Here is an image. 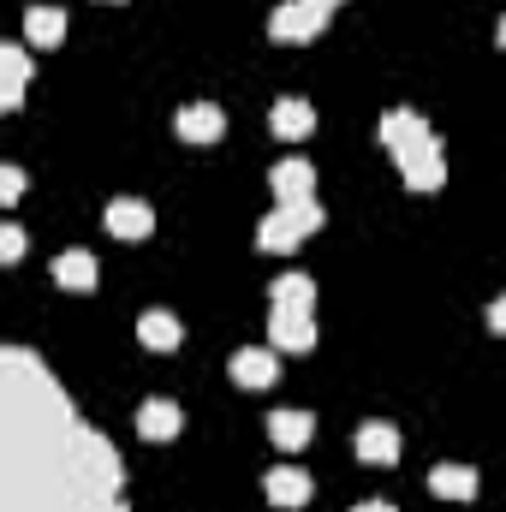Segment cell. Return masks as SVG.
<instances>
[{
  "label": "cell",
  "instance_id": "cell-14",
  "mask_svg": "<svg viewBox=\"0 0 506 512\" xmlns=\"http://www.w3.org/2000/svg\"><path fill=\"white\" fill-rule=\"evenodd\" d=\"M54 280H60L66 292H96L102 268H96V256H90V251H66L60 262H54Z\"/></svg>",
  "mask_w": 506,
  "mask_h": 512
},
{
  "label": "cell",
  "instance_id": "cell-8",
  "mask_svg": "<svg viewBox=\"0 0 506 512\" xmlns=\"http://www.w3.org/2000/svg\"><path fill=\"white\" fill-rule=\"evenodd\" d=\"M268 185H274L280 203H304V197H316V167L310 161H274Z\"/></svg>",
  "mask_w": 506,
  "mask_h": 512
},
{
  "label": "cell",
  "instance_id": "cell-13",
  "mask_svg": "<svg viewBox=\"0 0 506 512\" xmlns=\"http://www.w3.org/2000/svg\"><path fill=\"white\" fill-rule=\"evenodd\" d=\"M268 126L280 131V137H310V131H316V108H310L304 96H280L274 114H268Z\"/></svg>",
  "mask_w": 506,
  "mask_h": 512
},
{
  "label": "cell",
  "instance_id": "cell-25",
  "mask_svg": "<svg viewBox=\"0 0 506 512\" xmlns=\"http://www.w3.org/2000/svg\"><path fill=\"white\" fill-rule=\"evenodd\" d=\"M304 6H316V12H328V18H334V6H340V0H304Z\"/></svg>",
  "mask_w": 506,
  "mask_h": 512
},
{
  "label": "cell",
  "instance_id": "cell-3",
  "mask_svg": "<svg viewBox=\"0 0 506 512\" xmlns=\"http://www.w3.org/2000/svg\"><path fill=\"white\" fill-rule=\"evenodd\" d=\"M322 24H328V12H316V6H304V0H292V6H274L268 36H274V42H316V36H322Z\"/></svg>",
  "mask_w": 506,
  "mask_h": 512
},
{
  "label": "cell",
  "instance_id": "cell-11",
  "mask_svg": "<svg viewBox=\"0 0 506 512\" xmlns=\"http://www.w3.org/2000/svg\"><path fill=\"white\" fill-rule=\"evenodd\" d=\"M179 423H185V417H179L173 399H143V411H137V435H143V441H173Z\"/></svg>",
  "mask_w": 506,
  "mask_h": 512
},
{
  "label": "cell",
  "instance_id": "cell-19",
  "mask_svg": "<svg viewBox=\"0 0 506 512\" xmlns=\"http://www.w3.org/2000/svg\"><path fill=\"white\" fill-rule=\"evenodd\" d=\"M137 340H143L149 352H173V346H179V316H167V310H149V316L137 322Z\"/></svg>",
  "mask_w": 506,
  "mask_h": 512
},
{
  "label": "cell",
  "instance_id": "cell-1",
  "mask_svg": "<svg viewBox=\"0 0 506 512\" xmlns=\"http://www.w3.org/2000/svg\"><path fill=\"white\" fill-rule=\"evenodd\" d=\"M322 227V209H316V197H304V203H280L262 227H256V245L262 251H292L298 239H310Z\"/></svg>",
  "mask_w": 506,
  "mask_h": 512
},
{
  "label": "cell",
  "instance_id": "cell-7",
  "mask_svg": "<svg viewBox=\"0 0 506 512\" xmlns=\"http://www.w3.org/2000/svg\"><path fill=\"white\" fill-rule=\"evenodd\" d=\"M233 382L239 387H268L280 376V358H274V346H245V352H233Z\"/></svg>",
  "mask_w": 506,
  "mask_h": 512
},
{
  "label": "cell",
  "instance_id": "cell-18",
  "mask_svg": "<svg viewBox=\"0 0 506 512\" xmlns=\"http://www.w3.org/2000/svg\"><path fill=\"white\" fill-rule=\"evenodd\" d=\"M24 36H30L36 48H54V42L66 36V12H60V6H30V12H24Z\"/></svg>",
  "mask_w": 506,
  "mask_h": 512
},
{
  "label": "cell",
  "instance_id": "cell-23",
  "mask_svg": "<svg viewBox=\"0 0 506 512\" xmlns=\"http://www.w3.org/2000/svg\"><path fill=\"white\" fill-rule=\"evenodd\" d=\"M489 328H495V334H506V292L489 304Z\"/></svg>",
  "mask_w": 506,
  "mask_h": 512
},
{
  "label": "cell",
  "instance_id": "cell-10",
  "mask_svg": "<svg viewBox=\"0 0 506 512\" xmlns=\"http://www.w3.org/2000/svg\"><path fill=\"white\" fill-rule=\"evenodd\" d=\"M173 126H179L185 143H215V137L227 131V114H221L215 102H191V108H179V120H173Z\"/></svg>",
  "mask_w": 506,
  "mask_h": 512
},
{
  "label": "cell",
  "instance_id": "cell-17",
  "mask_svg": "<svg viewBox=\"0 0 506 512\" xmlns=\"http://www.w3.org/2000/svg\"><path fill=\"white\" fill-rule=\"evenodd\" d=\"M429 489H435L441 501H471V495H477V471H471V465H435V471H429Z\"/></svg>",
  "mask_w": 506,
  "mask_h": 512
},
{
  "label": "cell",
  "instance_id": "cell-22",
  "mask_svg": "<svg viewBox=\"0 0 506 512\" xmlns=\"http://www.w3.org/2000/svg\"><path fill=\"white\" fill-rule=\"evenodd\" d=\"M0 197H6V203L24 197V173H18V167H0Z\"/></svg>",
  "mask_w": 506,
  "mask_h": 512
},
{
  "label": "cell",
  "instance_id": "cell-12",
  "mask_svg": "<svg viewBox=\"0 0 506 512\" xmlns=\"http://www.w3.org/2000/svg\"><path fill=\"white\" fill-rule=\"evenodd\" d=\"M358 459L364 465H399V429L393 423H364L358 429Z\"/></svg>",
  "mask_w": 506,
  "mask_h": 512
},
{
  "label": "cell",
  "instance_id": "cell-4",
  "mask_svg": "<svg viewBox=\"0 0 506 512\" xmlns=\"http://www.w3.org/2000/svg\"><path fill=\"white\" fill-rule=\"evenodd\" d=\"M268 346H274V352H310V346H316V322H310V310H286V304H274V316H268Z\"/></svg>",
  "mask_w": 506,
  "mask_h": 512
},
{
  "label": "cell",
  "instance_id": "cell-24",
  "mask_svg": "<svg viewBox=\"0 0 506 512\" xmlns=\"http://www.w3.org/2000/svg\"><path fill=\"white\" fill-rule=\"evenodd\" d=\"M352 512H399V507H387V501H364V507H352Z\"/></svg>",
  "mask_w": 506,
  "mask_h": 512
},
{
  "label": "cell",
  "instance_id": "cell-26",
  "mask_svg": "<svg viewBox=\"0 0 506 512\" xmlns=\"http://www.w3.org/2000/svg\"><path fill=\"white\" fill-rule=\"evenodd\" d=\"M495 36H501V48H506V18H501V30H495Z\"/></svg>",
  "mask_w": 506,
  "mask_h": 512
},
{
  "label": "cell",
  "instance_id": "cell-15",
  "mask_svg": "<svg viewBox=\"0 0 506 512\" xmlns=\"http://www.w3.org/2000/svg\"><path fill=\"white\" fill-rule=\"evenodd\" d=\"M24 78H30L24 48H0V108H6V114L24 102Z\"/></svg>",
  "mask_w": 506,
  "mask_h": 512
},
{
  "label": "cell",
  "instance_id": "cell-5",
  "mask_svg": "<svg viewBox=\"0 0 506 512\" xmlns=\"http://www.w3.org/2000/svg\"><path fill=\"white\" fill-rule=\"evenodd\" d=\"M381 149H393V161L405 155V149H417V143H429L435 131H429V120L423 114H411V108H393V114H381Z\"/></svg>",
  "mask_w": 506,
  "mask_h": 512
},
{
  "label": "cell",
  "instance_id": "cell-6",
  "mask_svg": "<svg viewBox=\"0 0 506 512\" xmlns=\"http://www.w3.org/2000/svg\"><path fill=\"white\" fill-rule=\"evenodd\" d=\"M108 233L114 239H149L155 233V209L143 197H114L108 203Z\"/></svg>",
  "mask_w": 506,
  "mask_h": 512
},
{
  "label": "cell",
  "instance_id": "cell-9",
  "mask_svg": "<svg viewBox=\"0 0 506 512\" xmlns=\"http://www.w3.org/2000/svg\"><path fill=\"white\" fill-rule=\"evenodd\" d=\"M262 489H268V501L274 507H304L310 501V471H298V465H274L268 477H262Z\"/></svg>",
  "mask_w": 506,
  "mask_h": 512
},
{
  "label": "cell",
  "instance_id": "cell-21",
  "mask_svg": "<svg viewBox=\"0 0 506 512\" xmlns=\"http://www.w3.org/2000/svg\"><path fill=\"white\" fill-rule=\"evenodd\" d=\"M18 256H24V227L6 221V227H0V262H18Z\"/></svg>",
  "mask_w": 506,
  "mask_h": 512
},
{
  "label": "cell",
  "instance_id": "cell-16",
  "mask_svg": "<svg viewBox=\"0 0 506 512\" xmlns=\"http://www.w3.org/2000/svg\"><path fill=\"white\" fill-rule=\"evenodd\" d=\"M268 435H274V447L298 453V447L316 435V417H310V411H274V417H268Z\"/></svg>",
  "mask_w": 506,
  "mask_h": 512
},
{
  "label": "cell",
  "instance_id": "cell-20",
  "mask_svg": "<svg viewBox=\"0 0 506 512\" xmlns=\"http://www.w3.org/2000/svg\"><path fill=\"white\" fill-rule=\"evenodd\" d=\"M268 298H274V304H286V310H310L316 280H310V274H280V280L268 286Z\"/></svg>",
  "mask_w": 506,
  "mask_h": 512
},
{
  "label": "cell",
  "instance_id": "cell-2",
  "mask_svg": "<svg viewBox=\"0 0 506 512\" xmlns=\"http://www.w3.org/2000/svg\"><path fill=\"white\" fill-rule=\"evenodd\" d=\"M399 179H405L411 191H441V179H447V161H441V137H429V143L405 149V155H399Z\"/></svg>",
  "mask_w": 506,
  "mask_h": 512
}]
</instances>
